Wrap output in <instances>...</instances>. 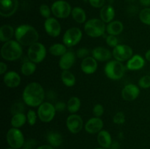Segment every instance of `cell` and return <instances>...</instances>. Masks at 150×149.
Wrapping results in <instances>:
<instances>
[{"label": "cell", "instance_id": "obj_45", "mask_svg": "<svg viewBox=\"0 0 150 149\" xmlns=\"http://www.w3.org/2000/svg\"><path fill=\"white\" fill-rule=\"evenodd\" d=\"M35 141H34L33 140H29V141H28L27 143H26V144H25V147L28 148H29V149H31V148H32V146L35 145Z\"/></svg>", "mask_w": 150, "mask_h": 149}, {"label": "cell", "instance_id": "obj_32", "mask_svg": "<svg viewBox=\"0 0 150 149\" xmlns=\"http://www.w3.org/2000/svg\"><path fill=\"white\" fill-rule=\"evenodd\" d=\"M37 68L36 64L31 61H25L23 63L21 67V73L25 76H29L32 75L34 72H35Z\"/></svg>", "mask_w": 150, "mask_h": 149}, {"label": "cell", "instance_id": "obj_41", "mask_svg": "<svg viewBox=\"0 0 150 149\" xmlns=\"http://www.w3.org/2000/svg\"><path fill=\"white\" fill-rule=\"evenodd\" d=\"M89 53V51L85 48H79L77 51H76V56L79 58H85L86 57L88 56Z\"/></svg>", "mask_w": 150, "mask_h": 149}, {"label": "cell", "instance_id": "obj_5", "mask_svg": "<svg viewBox=\"0 0 150 149\" xmlns=\"http://www.w3.org/2000/svg\"><path fill=\"white\" fill-rule=\"evenodd\" d=\"M125 69L124 65L121 63V61L117 60H111L108 61L105 66L104 72L105 74L108 78L111 80H120L124 76Z\"/></svg>", "mask_w": 150, "mask_h": 149}, {"label": "cell", "instance_id": "obj_23", "mask_svg": "<svg viewBox=\"0 0 150 149\" xmlns=\"http://www.w3.org/2000/svg\"><path fill=\"white\" fill-rule=\"evenodd\" d=\"M98 143L103 148H109L112 144V140L110 133L106 130H101L97 137Z\"/></svg>", "mask_w": 150, "mask_h": 149}, {"label": "cell", "instance_id": "obj_42", "mask_svg": "<svg viewBox=\"0 0 150 149\" xmlns=\"http://www.w3.org/2000/svg\"><path fill=\"white\" fill-rule=\"evenodd\" d=\"M89 4L91 6L95 8H100V7H103L105 6V0H89Z\"/></svg>", "mask_w": 150, "mask_h": 149}, {"label": "cell", "instance_id": "obj_19", "mask_svg": "<svg viewBox=\"0 0 150 149\" xmlns=\"http://www.w3.org/2000/svg\"><path fill=\"white\" fill-rule=\"evenodd\" d=\"M3 81L7 87L14 89L20 85L21 77L16 72L10 71L4 75Z\"/></svg>", "mask_w": 150, "mask_h": 149}, {"label": "cell", "instance_id": "obj_1", "mask_svg": "<svg viewBox=\"0 0 150 149\" xmlns=\"http://www.w3.org/2000/svg\"><path fill=\"white\" fill-rule=\"evenodd\" d=\"M45 91L40 83L32 82L25 87L22 97L26 105L35 108L39 107L45 99Z\"/></svg>", "mask_w": 150, "mask_h": 149}, {"label": "cell", "instance_id": "obj_17", "mask_svg": "<svg viewBox=\"0 0 150 149\" xmlns=\"http://www.w3.org/2000/svg\"><path fill=\"white\" fill-rule=\"evenodd\" d=\"M81 69L85 74H93L98 69V62L93 57L87 56L83 58L81 64Z\"/></svg>", "mask_w": 150, "mask_h": 149}, {"label": "cell", "instance_id": "obj_37", "mask_svg": "<svg viewBox=\"0 0 150 149\" xmlns=\"http://www.w3.org/2000/svg\"><path fill=\"white\" fill-rule=\"evenodd\" d=\"M139 86L142 89H149L150 88V75L143 76L139 80Z\"/></svg>", "mask_w": 150, "mask_h": 149}, {"label": "cell", "instance_id": "obj_30", "mask_svg": "<svg viewBox=\"0 0 150 149\" xmlns=\"http://www.w3.org/2000/svg\"><path fill=\"white\" fill-rule=\"evenodd\" d=\"M26 121H27V118H26V115H24V113H18L13 115L10 124L13 127L18 129L23 127L26 124Z\"/></svg>", "mask_w": 150, "mask_h": 149}, {"label": "cell", "instance_id": "obj_39", "mask_svg": "<svg viewBox=\"0 0 150 149\" xmlns=\"http://www.w3.org/2000/svg\"><path fill=\"white\" fill-rule=\"evenodd\" d=\"M92 112H93L94 115L95 117H98L100 118L102 116L103 114L104 113V108L102 105L100 104H97L94 106L93 110H92Z\"/></svg>", "mask_w": 150, "mask_h": 149}, {"label": "cell", "instance_id": "obj_24", "mask_svg": "<svg viewBox=\"0 0 150 149\" xmlns=\"http://www.w3.org/2000/svg\"><path fill=\"white\" fill-rule=\"evenodd\" d=\"M123 29H124V26L120 20H114L110 22L106 26V31L108 34L114 35V36L120 34L123 32Z\"/></svg>", "mask_w": 150, "mask_h": 149}, {"label": "cell", "instance_id": "obj_3", "mask_svg": "<svg viewBox=\"0 0 150 149\" xmlns=\"http://www.w3.org/2000/svg\"><path fill=\"white\" fill-rule=\"evenodd\" d=\"M23 53L21 45L16 40L4 42L1 48V57L6 61H16L21 58Z\"/></svg>", "mask_w": 150, "mask_h": 149}, {"label": "cell", "instance_id": "obj_21", "mask_svg": "<svg viewBox=\"0 0 150 149\" xmlns=\"http://www.w3.org/2000/svg\"><path fill=\"white\" fill-rule=\"evenodd\" d=\"M92 55L94 58L99 61H105L111 58V52L103 47H97L92 51Z\"/></svg>", "mask_w": 150, "mask_h": 149}, {"label": "cell", "instance_id": "obj_48", "mask_svg": "<svg viewBox=\"0 0 150 149\" xmlns=\"http://www.w3.org/2000/svg\"><path fill=\"white\" fill-rule=\"evenodd\" d=\"M111 149H118L119 148V143H117V142H115V143H114L113 144H111Z\"/></svg>", "mask_w": 150, "mask_h": 149}, {"label": "cell", "instance_id": "obj_36", "mask_svg": "<svg viewBox=\"0 0 150 149\" xmlns=\"http://www.w3.org/2000/svg\"><path fill=\"white\" fill-rule=\"evenodd\" d=\"M40 13L41 15L42 16L45 18H51V9L49 8L47 4H42V5L40 7Z\"/></svg>", "mask_w": 150, "mask_h": 149}, {"label": "cell", "instance_id": "obj_7", "mask_svg": "<svg viewBox=\"0 0 150 149\" xmlns=\"http://www.w3.org/2000/svg\"><path fill=\"white\" fill-rule=\"evenodd\" d=\"M57 110L55 106L51 102H42L38 110V115L41 121L44 123H49L54 119Z\"/></svg>", "mask_w": 150, "mask_h": 149}, {"label": "cell", "instance_id": "obj_15", "mask_svg": "<svg viewBox=\"0 0 150 149\" xmlns=\"http://www.w3.org/2000/svg\"><path fill=\"white\" fill-rule=\"evenodd\" d=\"M140 94V89L135 84H127L122 90V97L125 101H133Z\"/></svg>", "mask_w": 150, "mask_h": 149}, {"label": "cell", "instance_id": "obj_34", "mask_svg": "<svg viewBox=\"0 0 150 149\" xmlns=\"http://www.w3.org/2000/svg\"><path fill=\"white\" fill-rule=\"evenodd\" d=\"M25 110V107L23 103L21 102H16L12 105L11 108V112L15 115L18 113H23Z\"/></svg>", "mask_w": 150, "mask_h": 149}, {"label": "cell", "instance_id": "obj_2", "mask_svg": "<svg viewBox=\"0 0 150 149\" xmlns=\"http://www.w3.org/2000/svg\"><path fill=\"white\" fill-rule=\"evenodd\" d=\"M15 37L21 45L29 47L38 42L39 34L33 26L23 24L18 26L15 30Z\"/></svg>", "mask_w": 150, "mask_h": 149}, {"label": "cell", "instance_id": "obj_31", "mask_svg": "<svg viewBox=\"0 0 150 149\" xmlns=\"http://www.w3.org/2000/svg\"><path fill=\"white\" fill-rule=\"evenodd\" d=\"M50 53L55 56H62L67 52V47L64 44L55 43L48 49Z\"/></svg>", "mask_w": 150, "mask_h": 149}, {"label": "cell", "instance_id": "obj_11", "mask_svg": "<svg viewBox=\"0 0 150 149\" xmlns=\"http://www.w3.org/2000/svg\"><path fill=\"white\" fill-rule=\"evenodd\" d=\"M133 49L127 45H118L114 48L112 55L115 60L119 61H128L133 56Z\"/></svg>", "mask_w": 150, "mask_h": 149}, {"label": "cell", "instance_id": "obj_35", "mask_svg": "<svg viewBox=\"0 0 150 149\" xmlns=\"http://www.w3.org/2000/svg\"><path fill=\"white\" fill-rule=\"evenodd\" d=\"M37 113L33 110H29L27 112L26 118H27V122L30 126H34L36 124L37 121Z\"/></svg>", "mask_w": 150, "mask_h": 149}, {"label": "cell", "instance_id": "obj_26", "mask_svg": "<svg viewBox=\"0 0 150 149\" xmlns=\"http://www.w3.org/2000/svg\"><path fill=\"white\" fill-rule=\"evenodd\" d=\"M47 140L52 147H58L62 143L63 139L61 134L57 131H51L47 135Z\"/></svg>", "mask_w": 150, "mask_h": 149}, {"label": "cell", "instance_id": "obj_53", "mask_svg": "<svg viewBox=\"0 0 150 149\" xmlns=\"http://www.w3.org/2000/svg\"><path fill=\"white\" fill-rule=\"evenodd\" d=\"M129 1H133V0H129Z\"/></svg>", "mask_w": 150, "mask_h": 149}, {"label": "cell", "instance_id": "obj_8", "mask_svg": "<svg viewBox=\"0 0 150 149\" xmlns=\"http://www.w3.org/2000/svg\"><path fill=\"white\" fill-rule=\"evenodd\" d=\"M7 141L9 145L13 148H21L24 145V137L21 131L18 128L10 129L7 133Z\"/></svg>", "mask_w": 150, "mask_h": 149}, {"label": "cell", "instance_id": "obj_10", "mask_svg": "<svg viewBox=\"0 0 150 149\" xmlns=\"http://www.w3.org/2000/svg\"><path fill=\"white\" fill-rule=\"evenodd\" d=\"M83 34L79 28L72 27L67 29L63 36V43L67 48L77 45L81 39Z\"/></svg>", "mask_w": 150, "mask_h": 149}, {"label": "cell", "instance_id": "obj_16", "mask_svg": "<svg viewBox=\"0 0 150 149\" xmlns=\"http://www.w3.org/2000/svg\"><path fill=\"white\" fill-rule=\"evenodd\" d=\"M103 127V121L100 118L94 117L88 120L85 124V130L89 134L99 133Z\"/></svg>", "mask_w": 150, "mask_h": 149}, {"label": "cell", "instance_id": "obj_13", "mask_svg": "<svg viewBox=\"0 0 150 149\" xmlns=\"http://www.w3.org/2000/svg\"><path fill=\"white\" fill-rule=\"evenodd\" d=\"M83 119L81 117L76 114H72L67 117L66 125L67 129L73 134H77L81 131L83 128Z\"/></svg>", "mask_w": 150, "mask_h": 149}, {"label": "cell", "instance_id": "obj_51", "mask_svg": "<svg viewBox=\"0 0 150 149\" xmlns=\"http://www.w3.org/2000/svg\"><path fill=\"white\" fill-rule=\"evenodd\" d=\"M7 149H16V148H7Z\"/></svg>", "mask_w": 150, "mask_h": 149}, {"label": "cell", "instance_id": "obj_38", "mask_svg": "<svg viewBox=\"0 0 150 149\" xmlns=\"http://www.w3.org/2000/svg\"><path fill=\"white\" fill-rule=\"evenodd\" d=\"M113 121L116 124H123L125 121V115L124 112H118L114 115L113 118Z\"/></svg>", "mask_w": 150, "mask_h": 149}, {"label": "cell", "instance_id": "obj_43", "mask_svg": "<svg viewBox=\"0 0 150 149\" xmlns=\"http://www.w3.org/2000/svg\"><path fill=\"white\" fill-rule=\"evenodd\" d=\"M54 106L57 112H62L67 108V104L64 103V102H58Z\"/></svg>", "mask_w": 150, "mask_h": 149}, {"label": "cell", "instance_id": "obj_49", "mask_svg": "<svg viewBox=\"0 0 150 149\" xmlns=\"http://www.w3.org/2000/svg\"><path fill=\"white\" fill-rule=\"evenodd\" d=\"M145 58H146L148 61H150V49L148 50V51H146V53H145Z\"/></svg>", "mask_w": 150, "mask_h": 149}, {"label": "cell", "instance_id": "obj_40", "mask_svg": "<svg viewBox=\"0 0 150 149\" xmlns=\"http://www.w3.org/2000/svg\"><path fill=\"white\" fill-rule=\"evenodd\" d=\"M105 40H106L107 45L111 48H115L117 45H118V39H117V37L114 35L108 34Z\"/></svg>", "mask_w": 150, "mask_h": 149}, {"label": "cell", "instance_id": "obj_18", "mask_svg": "<svg viewBox=\"0 0 150 149\" xmlns=\"http://www.w3.org/2000/svg\"><path fill=\"white\" fill-rule=\"evenodd\" d=\"M76 54L73 51H67L59 59V67L62 70H68L71 68L76 61Z\"/></svg>", "mask_w": 150, "mask_h": 149}, {"label": "cell", "instance_id": "obj_54", "mask_svg": "<svg viewBox=\"0 0 150 149\" xmlns=\"http://www.w3.org/2000/svg\"><path fill=\"white\" fill-rule=\"evenodd\" d=\"M145 149H146V148H145Z\"/></svg>", "mask_w": 150, "mask_h": 149}, {"label": "cell", "instance_id": "obj_46", "mask_svg": "<svg viewBox=\"0 0 150 149\" xmlns=\"http://www.w3.org/2000/svg\"><path fill=\"white\" fill-rule=\"evenodd\" d=\"M139 1L143 6H145V7L150 6V0H139Z\"/></svg>", "mask_w": 150, "mask_h": 149}, {"label": "cell", "instance_id": "obj_9", "mask_svg": "<svg viewBox=\"0 0 150 149\" xmlns=\"http://www.w3.org/2000/svg\"><path fill=\"white\" fill-rule=\"evenodd\" d=\"M51 12L58 18H67L72 13L70 4L64 0H59L53 3Z\"/></svg>", "mask_w": 150, "mask_h": 149}, {"label": "cell", "instance_id": "obj_6", "mask_svg": "<svg viewBox=\"0 0 150 149\" xmlns=\"http://www.w3.org/2000/svg\"><path fill=\"white\" fill-rule=\"evenodd\" d=\"M27 55L31 61L38 64L43 61L46 56V48L43 44L37 42L29 47Z\"/></svg>", "mask_w": 150, "mask_h": 149}, {"label": "cell", "instance_id": "obj_33", "mask_svg": "<svg viewBox=\"0 0 150 149\" xmlns=\"http://www.w3.org/2000/svg\"><path fill=\"white\" fill-rule=\"evenodd\" d=\"M139 19L143 23L150 26V8L143 9L139 13Z\"/></svg>", "mask_w": 150, "mask_h": 149}, {"label": "cell", "instance_id": "obj_14", "mask_svg": "<svg viewBox=\"0 0 150 149\" xmlns=\"http://www.w3.org/2000/svg\"><path fill=\"white\" fill-rule=\"evenodd\" d=\"M44 29L49 36L57 37L61 33V25L59 22L54 18H48L45 19L44 23Z\"/></svg>", "mask_w": 150, "mask_h": 149}, {"label": "cell", "instance_id": "obj_29", "mask_svg": "<svg viewBox=\"0 0 150 149\" xmlns=\"http://www.w3.org/2000/svg\"><path fill=\"white\" fill-rule=\"evenodd\" d=\"M72 17L74 19L75 21L79 23H83L86 22V15L84 10L79 7H74L72 10Z\"/></svg>", "mask_w": 150, "mask_h": 149}, {"label": "cell", "instance_id": "obj_25", "mask_svg": "<svg viewBox=\"0 0 150 149\" xmlns=\"http://www.w3.org/2000/svg\"><path fill=\"white\" fill-rule=\"evenodd\" d=\"M15 31L13 26L10 25H3L0 28V40L2 42H6L11 40Z\"/></svg>", "mask_w": 150, "mask_h": 149}, {"label": "cell", "instance_id": "obj_52", "mask_svg": "<svg viewBox=\"0 0 150 149\" xmlns=\"http://www.w3.org/2000/svg\"><path fill=\"white\" fill-rule=\"evenodd\" d=\"M95 149H105V148H95Z\"/></svg>", "mask_w": 150, "mask_h": 149}, {"label": "cell", "instance_id": "obj_28", "mask_svg": "<svg viewBox=\"0 0 150 149\" xmlns=\"http://www.w3.org/2000/svg\"><path fill=\"white\" fill-rule=\"evenodd\" d=\"M81 100L77 96H72L69 99L67 103V109L69 112L72 114H75L80 110L81 108Z\"/></svg>", "mask_w": 150, "mask_h": 149}, {"label": "cell", "instance_id": "obj_20", "mask_svg": "<svg viewBox=\"0 0 150 149\" xmlns=\"http://www.w3.org/2000/svg\"><path fill=\"white\" fill-rule=\"evenodd\" d=\"M144 64V58L142 56L136 54V55H133L127 61L126 67H127V70H131V71H137V70H139L143 68Z\"/></svg>", "mask_w": 150, "mask_h": 149}, {"label": "cell", "instance_id": "obj_47", "mask_svg": "<svg viewBox=\"0 0 150 149\" xmlns=\"http://www.w3.org/2000/svg\"><path fill=\"white\" fill-rule=\"evenodd\" d=\"M36 149H54L51 145H43L39 146Z\"/></svg>", "mask_w": 150, "mask_h": 149}, {"label": "cell", "instance_id": "obj_50", "mask_svg": "<svg viewBox=\"0 0 150 149\" xmlns=\"http://www.w3.org/2000/svg\"><path fill=\"white\" fill-rule=\"evenodd\" d=\"M23 149H29V148H26V147H24V148H23Z\"/></svg>", "mask_w": 150, "mask_h": 149}, {"label": "cell", "instance_id": "obj_4", "mask_svg": "<svg viewBox=\"0 0 150 149\" xmlns=\"http://www.w3.org/2000/svg\"><path fill=\"white\" fill-rule=\"evenodd\" d=\"M106 29L105 23L101 19L92 18L84 24V32L91 37H99L103 36Z\"/></svg>", "mask_w": 150, "mask_h": 149}, {"label": "cell", "instance_id": "obj_44", "mask_svg": "<svg viewBox=\"0 0 150 149\" xmlns=\"http://www.w3.org/2000/svg\"><path fill=\"white\" fill-rule=\"evenodd\" d=\"M7 70V66L5 63H4L3 61L0 62V74H4L6 71Z\"/></svg>", "mask_w": 150, "mask_h": 149}, {"label": "cell", "instance_id": "obj_22", "mask_svg": "<svg viewBox=\"0 0 150 149\" xmlns=\"http://www.w3.org/2000/svg\"><path fill=\"white\" fill-rule=\"evenodd\" d=\"M100 19L105 23H109L115 16V10L111 5H105L102 7L100 13Z\"/></svg>", "mask_w": 150, "mask_h": 149}, {"label": "cell", "instance_id": "obj_12", "mask_svg": "<svg viewBox=\"0 0 150 149\" xmlns=\"http://www.w3.org/2000/svg\"><path fill=\"white\" fill-rule=\"evenodd\" d=\"M18 7V0H0V15L2 17H10L16 13Z\"/></svg>", "mask_w": 150, "mask_h": 149}, {"label": "cell", "instance_id": "obj_27", "mask_svg": "<svg viewBox=\"0 0 150 149\" xmlns=\"http://www.w3.org/2000/svg\"><path fill=\"white\" fill-rule=\"evenodd\" d=\"M61 78L63 84L65 85L67 87H72L76 84V77L69 70H63L62 72Z\"/></svg>", "mask_w": 150, "mask_h": 149}]
</instances>
